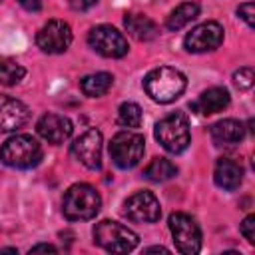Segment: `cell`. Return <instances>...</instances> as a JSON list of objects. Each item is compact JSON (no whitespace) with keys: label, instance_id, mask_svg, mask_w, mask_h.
Segmentation results:
<instances>
[{"label":"cell","instance_id":"29","mask_svg":"<svg viewBox=\"0 0 255 255\" xmlns=\"http://www.w3.org/2000/svg\"><path fill=\"white\" fill-rule=\"evenodd\" d=\"M38 251H46V253H56L58 249L54 245H48V243H40V245H34L30 249V253H38Z\"/></svg>","mask_w":255,"mask_h":255},{"label":"cell","instance_id":"27","mask_svg":"<svg viewBox=\"0 0 255 255\" xmlns=\"http://www.w3.org/2000/svg\"><path fill=\"white\" fill-rule=\"evenodd\" d=\"M96 2H98V0H70V6H72L74 10H88V8H92Z\"/></svg>","mask_w":255,"mask_h":255},{"label":"cell","instance_id":"11","mask_svg":"<svg viewBox=\"0 0 255 255\" xmlns=\"http://www.w3.org/2000/svg\"><path fill=\"white\" fill-rule=\"evenodd\" d=\"M223 42V26L219 22H203L195 28H191V32H187L183 46L187 52L193 54H203V52H213L221 46Z\"/></svg>","mask_w":255,"mask_h":255},{"label":"cell","instance_id":"20","mask_svg":"<svg viewBox=\"0 0 255 255\" xmlns=\"http://www.w3.org/2000/svg\"><path fill=\"white\" fill-rule=\"evenodd\" d=\"M197 16H199V4H195V2H183L175 10L169 12V16L165 20V28L167 30H181L183 26H187Z\"/></svg>","mask_w":255,"mask_h":255},{"label":"cell","instance_id":"7","mask_svg":"<svg viewBox=\"0 0 255 255\" xmlns=\"http://www.w3.org/2000/svg\"><path fill=\"white\" fill-rule=\"evenodd\" d=\"M169 231L177 251L185 255H193L201 249V229L195 219L187 213H171L169 215Z\"/></svg>","mask_w":255,"mask_h":255},{"label":"cell","instance_id":"2","mask_svg":"<svg viewBox=\"0 0 255 255\" xmlns=\"http://www.w3.org/2000/svg\"><path fill=\"white\" fill-rule=\"evenodd\" d=\"M102 207V197L90 183L72 185L62 199V213L70 221H86L96 217Z\"/></svg>","mask_w":255,"mask_h":255},{"label":"cell","instance_id":"24","mask_svg":"<svg viewBox=\"0 0 255 255\" xmlns=\"http://www.w3.org/2000/svg\"><path fill=\"white\" fill-rule=\"evenodd\" d=\"M253 80H255L253 68H239V70L233 74V84H235L237 88H241V90H249V88L253 86Z\"/></svg>","mask_w":255,"mask_h":255},{"label":"cell","instance_id":"8","mask_svg":"<svg viewBox=\"0 0 255 255\" xmlns=\"http://www.w3.org/2000/svg\"><path fill=\"white\" fill-rule=\"evenodd\" d=\"M88 44L94 52H98L104 58H122L129 50L126 36L108 24L94 26L88 32Z\"/></svg>","mask_w":255,"mask_h":255},{"label":"cell","instance_id":"4","mask_svg":"<svg viewBox=\"0 0 255 255\" xmlns=\"http://www.w3.org/2000/svg\"><path fill=\"white\" fill-rule=\"evenodd\" d=\"M153 135L161 143L163 149H167L171 153H181L189 145V141H191L189 122H187L185 114L173 112V114L165 116L163 120H159L155 124Z\"/></svg>","mask_w":255,"mask_h":255},{"label":"cell","instance_id":"13","mask_svg":"<svg viewBox=\"0 0 255 255\" xmlns=\"http://www.w3.org/2000/svg\"><path fill=\"white\" fill-rule=\"evenodd\" d=\"M30 118V110L16 98L0 94V131H14Z\"/></svg>","mask_w":255,"mask_h":255},{"label":"cell","instance_id":"19","mask_svg":"<svg viewBox=\"0 0 255 255\" xmlns=\"http://www.w3.org/2000/svg\"><path fill=\"white\" fill-rule=\"evenodd\" d=\"M114 84V76L108 72H96V74H88L80 80V90L88 96V98H100L104 94H108V90Z\"/></svg>","mask_w":255,"mask_h":255},{"label":"cell","instance_id":"28","mask_svg":"<svg viewBox=\"0 0 255 255\" xmlns=\"http://www.w3.org/2000/svg\"><path fill=\"white\" fill-rule=\"evenodd\" d=\"M22 8H26L28 12H36L40 10V0H18Z\"/></svg>","mask_w":255,"mask_h":255},{"label":"cell","instance_id":"16","mask_svg":"<svg viewBox=\"0 0 255 255\" xmlns=\"http://www.w3.org/2000/svg\"><path fill=\"white\" fill-rule=\"evenodd\" d=\"M211 133V139L217 143V145H233V143H239L243 137H245V126L237 120H219L211 126L209 129Z\"/></svg>","mask_w":255,"mask_h":255},{"label":"cell","instance_id":"26","mask_svg":"<svg viewBox=\"0 0 255 255\" xmlns=\"http://www.w3.org/2000/svg\"><path fill=\"white\" fill-rule=\"evenodd\" d=\"M237 14H239L241 20H245V24H247L249 28H253V2H243V4H239Z\"/></svg>","mask_w":255,"mask_h":255},{"label":"cell","instance_id":"21","mask_svg":"<svg viewBox=\"0 0 255 255\" xmlns=\"http://www.w3.org/2000/svg\"><path fill=\"white\" fill-rule=\"evenodd\" d=\"M175 173H177V167H175L169 159H165V157H155V159H151V161L147 163V167L143 169V175H145L147 179H151V181H167V179H171Z\"/></svg>","mask_w":255,"mask_h":255},{"label":"cell","instance_id":"22","mask_svg":"<svg viewBox=\"0 0 255 255\" xmlns=\"http://www.w3.org/2000/svg\"><path fill=\"white\" fill-rule=\"evenodd\" d=\"M26 70L12 58H0V86H16L24 78Z\"/></svg>","mask_w":255,"mask_h":255},{"label":"cell","instance_id":"1","mask_svg":"<svg viewBox=\"0 0 255 255\" xmlns=\"http://www.w3.org/2000/svg\"><path fill=\"white\" fill-rule=\"evenodd\" d=\"M185 86H187L185 76L177 68H169V66L153 68L143 78L145 94L157 104H169V102L177 100L183 94Z\"/></svg>","mask_w":255,"mask_h":255},{"label":"cell","instance_id":"5","mask_svg":"<svg viewBox=\"0 0 255 255\" xmlns=\"http://www.w3.org/2000/svg\"><path fill=\"white\" fill-rule=\"evenodd\" d=\"M94 241L110 253H128L137 245V235L118 221L104 219L94 227Z\"/></svg>","mask_w":255,"mask_h":255},{"label":"cell","instance_id":"30","mask_svg":"<svg viewBox=\"0 0 255 255\" xmlns=\"http://www.w3.org/2000/svg\"><path fill=\"white\" fill-rule=\"evenodd\" d=\"M153 251H161V253H167V249H165V247H149V249H145V253H153Z\"/></svg>","mask_w":255,"mask_h":255},{"label":"cell","instance_id":"17","mask_svg":"<svg viewBox=\"0 0 255 255\" xmlns=\"http://www.w3.org/2000/svg\"><path fill=\"white\" fill-rule=\"evenodd\" d=\"M227 106H229V92L225 88H219V86L201 92L199 98L193 102V110L197 114H205V116L217 114V112L225 110Z\"/></svg>","mask_w":255,"mask_h":255},{"label":"cell","instance_id":"3","mask_svg":"<svg viewBox=\"0 0 255 255\" xmlns=\"http://www.w3.org/2000/svg\"><path fill=\"white\" fill-rule=\"evenodd\" d=\"M0 159L8 167L28 169L42 159V147L36 137L28 133H18L4 141V145L0 147Z\"/></svg>","mask_w":255,"mask_h":255},{"label":"cell","instance_id":"9","mask_svg":"<svg viewBox=\"0 0 255 255\" xmlns=\"http://www.w3.org/2000/svg\"><path fill=\"white\" fill-rule=\"evenodd\" d=\"M36 44L42 52L46 54H62L70 48L72 44V28L64 20H50L46 22L38 34H36Z\"/></svg>","mask_w":255,"mask_h":255},{"label":"cell","instance_id":"6","mask_svg":"<svg viewBox=\"0 0 255 255\" xmlns=\"http://www.w3.org/2000/svg\"><path fill=\"white\" fill-rule=\"evenodd\" d=\"M143 149H145L143 135L137 131H129V129L116 133L110 141L112 161L122 169H129V167L137 165L139 159L143 157Z\"/></svg>","mask_w":255,"mask_h":255},{"label":"cell","instance_id":"10","mask_svg":"<svg viewBox=\"0 0 255 255\" xmlns=\"http://www.w3.org/2000/svg\"><path fill=\"white\" fill-rule=\"evenodd\" d=\"M124 215L135 223H155L161 217V207L151 191H135L124 203Z\"/></svg>","mask_w":255,"mask_h":255},{"label":"cell","instance_id":"15","mask_svg":"<svg viewBox=\"0 0 255 255\" xmlns=\"http://www.w3.org/2000/svg\"><path fill=\"white\" fill-rule=\"evenodd\" d=\"M213 179L215 183L225 189V191H233L241 185L243 181V167L235 161V159H229V157H221L217 163H215V171H213Z\"/></svg>","mask_w":255,"mask_h":255},{"label":"cell","instance_id":"14","mask_svg":"<svg viewBox=\"0 0 255 255\" xmlns=\"http://www.w3.org/2000/svg\"><path fill=\"white\" fill-rule=\"evenodd\" d=\"M36 129H38V133L46 139V141H50V143H54V145H60V143H64L70 135H72V122L68 120V118H64V116H58V114H44L40 120H38V124H36Z\"/></svg>","mask_w":255,"mask_h":255},{"label":"cell","instance_id":"12","mask_svg":"<svg viewBox=\"0 0 255 255\" xmlns=\"http://www.w3.org/2000/svg\"><path fill=\"white\" fill-rule=\"evenodd\" d=\"M72 155L88 169H100L102 167V133L96 128L86 129L72 143Z\"/></svg>","mask_w":255,"mask_h":255},{"label":"cell","instance_id":"25","mask_svg":"<svg viewBox=\"0 0 255 255\" xmlns=\"http://www.w3.org/2000/svg\"><path fill=\"white\" fill-rule=\"evenodd\" d=\"M241 235L247 239V243H255V215H247L241 223Z\"/></svg>","mask_w":255,"mask_h":255},{"label":"cell","instance_id":"23","mask_svg":"<svg viewBox=\"0 0 255 255\" xmlns=\"http://www.w3.org/2000/svg\"><path fill=\"white\" fill-rule=\"evenodd\" d=\"M118 122L124 128H139L141 126V108L133 102H124L118 110Z\"/></svg>","mask_w":255,"mask_h":255},{"label":"cell","instance_id":"18","mask_svg":"<svg viewBox=\"0 0 255 255\" xmlns=\"http://www.w3.org/2000/svg\"><path fill=\"white\" fill-rule=\"evenodd\" d=\"M124 26L129 32V36H133L139 42H149V40L157 38V34H159L157 24L143 14H126Z\"/></svg>","mask_w":255,"mask_h":255}]
</instances>
